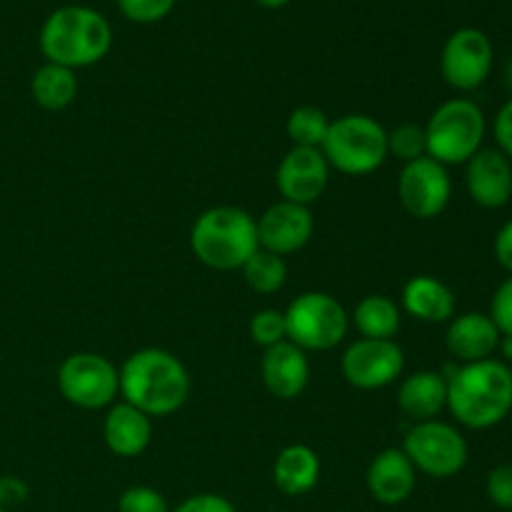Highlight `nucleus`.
I'll return each instance as SVG.
<instances>
[{
	"label": "nucleus",
	"instance_id": "obj_1",
	"mask_svg": "<svg viewBox=\"0 0 512 512\" xmlns=\"http://www.w3.org/2000/svg\"><path fill=\"white\" fill-rule=\"evenodd\" d=\"M445 380L448 410L465 428L490 430L510 415L512 368L500 358L455 365Z\"/></svg>",
	"mask_w": 512,
	"mask_h": 512
},
{
	"label": "nucleus",
	"instance_id": "obj_2",
	"mask_svg": "<svg viewBox=\"0 0 512 512\" xmlns=\"http://www.w3.org/2000/svg\"><path fill=\"white\" fill-rule=\"evenodd\" d=\"M120 395L148 418L178 413L190 395V375L173 353L143 348L128 355L118 368Z\"/></svg>",
	"mask_w": 512,
	"mask_h": 512
},
{
	"label": "nucleus",
	"instance_id": "obj_3",
	"mask_svg": "<svg viewBox=\"0 0 512 512\" xmlns=\"http://www.w3.org/2000/svg\"><path fill=\"white\" fill-rule=\"evenodd\" d=\"M113 30L108 20L85 5H65L50 13L40 28V50L45 60L78 70L95 65L108 55Z\"/></svg>",
	"mask_w": 512,
	"mask_h": 512
},
{
	"label": "nucleus",
	"instance_id": "obj_4",
	"mask_svg": "<svg viewBox=\"0 0 512 512\" xmlns=\"http://www.w3.org/2000/svg\"><path fill=\"white\" fill-rule=\"evenodd\" d=\"M190 248L208 268L220 273L240 270L260 250L255 218L233 205L208 208L190 228Z\"/></svg>",
	"mask_w": 512,
	"mask_h": 512
},
{
	"label": "nucleus",
	"instance_id": "obj_5",
	"mask_svg": "<svg viewBox=\"0 0 512 512\" xmlns=\"http://www.w3.org/2000/svg\"><path fill=\"white\" fill-rule=\"evenodd\" d=\"M320 150L330 170L335 168L343 175L375 173L388 160V130L370 115H343L330 120Z\"/></svg>",
	"mask_w": 512,
	"mask_h": 512
},
{
	"label": "nucleus",
	"instance_id": "obj_6",
	"mask_svg": "<svg viewBox=\"0 0 512 512\" xmlns=\"http://www.w3.org/2000/svg\"><path fill=\"white\" fill-rule=\"evenodd\" d=\"M485 113L475 100L453 98L435 108L425 123V143L428 158L448 165H465L480 148H483Z\"/></svg>",
	"mask_w": 512,
	"mask_h": 512
},
{
	"label": "nucleus",
	"instance_id": "obj_7",
	"mask_svg": "<svg viewBox=\"0 0 512 512\" xmlns=\"http://www.w3.org/2000/svg\"><path fill=\"white\" fill-rule=\"evenodd\" d=\"M288 340L300 350L325 353L340 345L348 335L350 315L338 298L328 293H303L285 310Z\"/></svg>",
	"mask_w": 512,
	"mask_h": 512
},
{
	"label": "nucleus",
	"instance_id": "obj_8",
	"mask_svg": "<svg viewBox=\"0 0 512 512\" xmlns=\"http://www.w3.org/2000/svg\"><path fill=\"white\" fill-rule=\"evenodd\" d=\"M403 453L418 473L445 480L458 475L468 465V440L455 425L443 420H425L408 430Z\"/></svg>",
	"mask_w": 512,
	"mask_h": 512
},
{
	"label": "nucleus",
	"instance_id": "obj_9",
	"mask_svg": "<svg viewBox=\"0 0 512 512\" xmlns=\"http://www.w3.org/2000/svg\"><path fill=\"white\" fill-rule=\"evenodd\" d=\"M58 390L75 408H110L120 395L118 368L98 353H73L60 363Z\"/></svg>",
	"mask_w": 512,
	"mask_h": 512
},
{
	"label": "nucleus",
	"instance_id": "obj_10",
	"mask_svg": "<svg viewBox=\"0 0 512 512\" xmlns=\"http://www.w3.org/2000/svg\"><path fill=\"white\" fill-rule=\"evenodd\" d=\"M398 198L405 213L418 220H433L445 213L453 198V180L448 168L433 158L405 163L398 175Z\"/></svg>",
	"mask_w": 512,
	"mask_h": 512
},
{
	"label": "nucleus",
	"instance_id": "obj_11",
	"mask_svg": "<svg viewBox=\"0 0 512 512\" xmlns=\"http://www.w3.org/2000/svg\"><path fill=\"white\" fill-rule=\"evenodd\" d=\"M493 60V43L483 30L460 28L445 40L440 53V73L450 88L470 93L490 78Z\"/></svg>",
	"mask_w": 512,
	"mask_h": 512
},
{
	"label": "nucleus",
	"instance_id": "obj_12",
	"mask_svg": "<svg viewBox=\"0 0 512 512\" xmlns=\"http://www.w3.org/2000/svg\"><path fill=\"white\" fill-rule=\"evenodd\" d=\"M343 378L358 390H380L393 385L405 370V353L395 340L360 338L340 360Z\"/></svg>",
	"mask_w": 512,
	"mask_h": 512
},
{
	"label": "nucleus",
	"instance_id": "obj_13",
	"mask_svg": "<svg viewBox=\"0 0 512 512\" xmlns=\"http://www.w3.org/2000/svg\"><path fill=\"white\" fill-rule=\"evenodd\" d=\"M330 180V165L320 148H290L275 170V185L280 198L310 208L325 193Z\"/></svg>",
	"mask_w": 512,
	"mask_h": 512
},
{
	"label": "nucleus",
	"instance_id": "obj_14",
	"mask_svg": "<svg viewBox=\"0 0 512 512\" xmlns=\"http://www.w3.org/2000/svg\"><path fill=\"white\" fill-rule=\"evenodd\" d=\"M255 228H258L260 248L283 258V255L298 253L310 243L315 220L305 205L278 200L260 218H255Z\"/></svg>",
	"mask_w": 512,
	"mask_h": 512
},
{
	"label": "nucleus",
	"instance_id": "obj_15",
	"mask_svg": "<svg viewBox=\"0 0 512 512\" xmlns=\"http://www.w3.org/2000/svg\"><path fill=\"white\" fill-rule=\"evenodd\" d=\"M465 188L480 208H505L512 200V163L498 148H480L465 163Z\"/></svg>",
	"mask_w": 512,
	"mask_h": 512
},
{
	"label": "nucleus",
	"instance_id": "obj_16",
	"mask_svg": "<svg viewBox=\"0 0 512 512\" xmlns=\"http://www.w3.org/2000/svg\"><path fill=\"white\" fill-rule=\"evenodd\" d=\"M260 375L263 385L273 398L295 400L305 393L310 383V363L305 350L293 345L290 340L273 345L263 353L260 360Z\"/></svg>",
	"mask_w": 512,
	"mask_h": 512
},
{
	"label": "nucleus",
	"instance_id": "obj_17",
	"mask_svg": "<svg viewBox=\"0 0 512 512\" xmlns=\"http://www.w3.org/2000/svg\"><path fill=\"white\" fill-rule=\"evenodd\" d=\"M500 330L490 320L488 313H463L455 315L448 323L445 333V345L448 353L458 360L460 365L488 360L498 353Z\"/></svg>",
	"mask_w": 512,
	"mask_h": 512
},
{
	"label": "nucleus",
	"instance_id": "obj_18",
	"mask_svg": "<svg viewBox=\"0 0 512 512\" xmlns=\"http://www.w3.org/2000/svg\"><path fill=\"white\" fill-rule=\"evenodd\" d=\"M370 495L383 505H400L413 495L418 470L403 453V448H388L375 455L365 475Z\"/></svg>",
	"mask_w": 512,
	"mask_h": 512
},
{
	"label": "nucleus",
	"instance_id": "obj_19",
	"mask_svg": "<svg viewBox=\"0 0 512 512\" xmlns=\"http://www.w3.org/2000/svg\"><path fill=\"white\" fill-rule=\"evenodd\" d=\"M103 440L110 453H115L118 458H138L153 440V418L140 413L125 400L113 403L105 415Z\"/></svg>",
	"mask_w": 512,
	"mask_h": 512
},
{
	"label": "nucleus",
	"instance_id": "obj_20",
	"mask_svg": "<svg viewBox=\"0 0 512 512\" xmlns=\"http://www.w3.org/2000/svg\"><path fill=\"white\" fill-rule=\"evenodd\" d=\"M455 293L433 275H415L403 288V310L420 323H450L455 318Z\"/></svg>",
	"mask_w": 512,
	"mask_h": 512
},
{
	"label": "nucleus",
	"instance_id": "obj_21",
	"mask_svg": "<svg viewBox=\"0 0 512 512\" xmlns=\"http://www.w3.org/2000/svg\"><path fill=\"white\" fill-rule=\"evenodd\" d=\"M398 405L415 423L435 420L448 408V380L435 370H418L400 383Z\"/></svg>",
	"mask_w": 512,
	"mask_h": 512
},
{
	"label": "nucleus",
	"instance_id": "obj_22",
	"mask_svg": "<svg viewBox=\"0 0 512 512\" xmlns=\"http://www.w3.org/2000/svg\"><path fill=\"white\" fill-rule=\"evenodd\" d=\"M275 488L288 498L310 493L320 480V458L313 448L303 443L288 445L278 453L273 465Z\"/></svg>",
	"mask_w": 512,
	"mask_h": 512
},
{
	"label": "nucleus",
	"instance_id": "obj_23",
	"mask_svg": "<svg viewBox=\"0 0 512 512\" xmlns=\"http://www.w3.org/2000/svg\"><path fill=\"white\" fill-rule=\"evenodd\" d=\"M30 93L33 100L43 110H65L78 95V78L75 70L63 68V65L45 63L35 70L30 80Z\"/></svg>",
	"mask_w": 512,
	"mask_h": 512
},
{
	"label": "nucleus",
	"instance_id": "obj_24",
	"mask_svg": "<svg viewBox=\"0 0 512 512\" xmlns=\"http://www.w3.org/2000/svg\"><path fill=\"white\" fill-rule=\"evenodd\" d=\"M353 323L363 338L393 340L403 323V313H400V305L388 295H368L355 308Z\"/></svg>",
	"mask_w": 512,
	"mask_h": 512
},
{
	"label": "nucleus",
	"instance_id": "obj_25",
	"mask_svg": "<svg viewBox=\"0 0 512 512\" xmlns=\"http://www.w3.org/2000/svg\"><path fill=\"white\" fill-rule=\"evenodd\" d=\"M240 273H243L250 290H255V293L260 295H273L278 293L285 285V280H288V265H285V260L280 258V255L268 253V250L260 248L258 253L240 268Z\"/></svg>",
	"mask_w": 512,
	"mask_h": 512
},
{
	"label": "nucleus",
	"instance_id": "obj_26",
	"mask_svg": "<svg viewBox=\"0 0 512 512\" xmlns=\"http://www.w3.org/2000/svg\"><path fill=\"white\" fill-rule=\"evenodd\" d=\"M330 118L315 105H300L288 115V138L295 148H320L328 135Z\"/></svg>",
	"mask_w": 512,
	"mask_h": 512
},
{
	"label": "nucleus",
	"instance_id": "obj_27",
	"mask_svg": "<svg viewBox=\"0 0 512 512\" xmlns=\"http://www.w3.org/2000/svg\"><path fill=\"white\" fill-rule=\"evenodd\" d=\"M388 155L398 158L400 163H413V160L428 155V143H425V125L418 123H400L388 130Z\"/></svg>",
	"mask_w": 512,
	"mask_h": 512
},
{
	"label": "nucleus",
	"instance_id": "obj_28",
	"mask_svg": "<svg viewBox=\"0 0 512 512\" xmlns=\"http://www.w3.org/2000/svg\"><path fill=\"white\" fill-rule=\"evenodd\" d=\"M250 338L260 348H273V345L285 343L288 340V328H285V313L275 308L258 310L250 320Z\"/></svg>",
	"mask_w": 512,
	"mask_h": 512
},
{
	"label": "nucleus",
	"instance_id": "obj_29",
	"mask_svg": "<svg viewBox=\"0 0 512 512\" xmlns=\"http://www.w3.org/2000/svg\"><path fill=\"white\" fill-rule=\"evenodd\" d=\"M118 512H170V508L155 488L133 485L118 498Z\"/></svg>",
	"mask_w": 512,
	"mask_h": 512
},
{
	"label": "nucleus",
	"instance_id": "obj_30",
	"mask_svg": "<svg viewBox=\"0 0 512 512\" xmlns=\"http://www.w3.org/2000/svg\"><path fill=\"white\" fill-rule=\"evenodd\" d=\"M118 8L133 23H158L168 18L175 0H118Z\"/></svg>",
	"mask_w": 512,
	"mask_h": 512
},
{
	"label": "nucleus",
	"instance_id": "obj_31",
	"mask_svg": "<svg viewBox=\"0 0 512 512\" xmlns=\"http://www.w3.org/2000/svg\"><path fill=\"white\" fill-rule=\"evenodd\" d=\"M485 493L490 503L500 510H512V465H498L488 473Z\"/></svg>",
	"mask_w": 512,
	"mask_h": 512
},
{
	"label": "nucleus",
	"instance_id": "obj_32",
	"mask_svg": "<svg viewBox=\"0 0 512 512\" xmlns=\"http://www.w3.org/2000/svg\"><path fill=\"white\" fill-rule=\"evenodd\" d=\"M488 315L495 328L500 330V335H512V275L505 278L493 293Z\"/></svg>",
	"mask_w": 512,
	"mask_h": 512
},
{
	"label": "nucleus",
	"instance_id": "obj_33",
	"mask_svg": "<svg viewBox=\"0 0 512 512\" xmlns=\"http://www.w3.org/2000/svg\"><path fill=\"white\" fill-rule=\"evenodd\" d=\"M173 512H238L235 505L230 503L228 498L215 493H200V495H190L188 500L178 505Z\"/></svg>",
	"mask_w": 512,
	"mask_h": 512
},
{
	"label": "nucleus",
	"instance_id": "obj_34",
	"mask_svg": "<svg viewBox=\"0 0 512 512\" xmlns=\"http://www.w3.org/2000/svg\"><path fill=\"white\" fill-rule=\"evenodd\" d=\"M493 135L500 153L512 163V98L498 110V115H495Z\"/></svg>",
	"mask_w": 512,
	"mask_h": 512
},
{
	"label": "nucleus",
	"instance_id": "obj_35",
	"mask_svg": "<svg viewBox=\"0 0 512 512\" xmlns=\"http://www.w3.org/2000/svg\"><path fill=\"white\" fill-rule=\"evenodd\" d=\"M25 498H28V485L23 480L13 478V475H0V508H15V505L25 503Z\"/></svg>",
	"mask_w": 512,
	"mask_h": 512
},
{
	"label": "nucleus",
	"instance_id": "obj_36",
	"mask_svg": "<svg viewBox=\"0 0 512 512\" xmlns=\"http://www.w3.org/2000/svg\"><path fill=\"white\" fill-rule=\"evenodd\" d=\"M495 260L500 263V268H505L512 275V220L503 225L495 235Z\"/></svg>",
	"mask_w": 512,
	"mask_h": 512
},
{
	"label": "nucleus",
	"instance_id": "obj_37",
	"mask_svg": "<svg viewBox=\"0 0 512 512\" xmlns=\"http://www.w3.org/2000/svg\"><path fill=\"white\" fill-rule=\"evenodd\" d=\"M498 353H500V360L512 368V335H500Z\"/></svg>",
	"mask_w": 512,
	"mask_h": 512
},
{
	"label": "nucleus",
	"instance_id": "obj_38",
	"mask_svg": "<svg viewBox=\"0 0 512 512\" xmlns=\"http://www.w3.org/2000/svg\"><path fill=\"white\" fill-rule=\"evenodd\" d=\"M255 3L263 5V8L275 10V8H283V5H285V3H290V0H255Z\"/></svg>",
	"mask_w": 512,
	"mask_h": 512
},
{
	"label": "nucleus",
	"instance_id": "obj_39",
	"mask_svg": "<svg viewBox=\"0 0 512 512\" xmlns=\"http://www.w3.org/2000/svg\"><path fill=\"white\" fill-rule=\"evenodd\" d=\"M505 80H508V88L512 90V60L508 63V68H505Z\"/></svg>",
	"mask_w": 512,
	"mask_h": 512
},
{
	"label": "nucleus",
	"instance_id": "obj_40",
	"mask_svg": "<svg viewBox=\"0 0 512 512\" xmlns=\"http://www.w3.org/2000/svg\"><path fill=\"white\" fill-rule=\"evenodd\" d=\"M0 512H8V510H3V508H0Z\"/></svg>",
	"mask_w": 512,
	"mask_h": 512
}]
</instances>
